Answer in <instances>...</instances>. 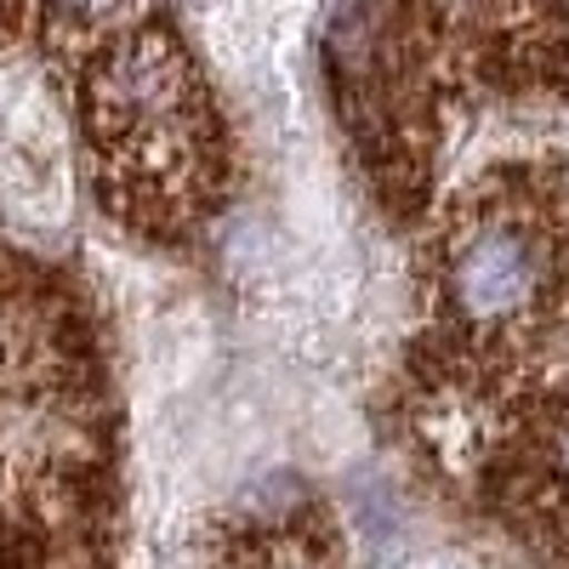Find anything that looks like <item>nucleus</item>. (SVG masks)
<instances>
[{
	"mask_svg": "<svg viewBox=\"0 0 569 569\" xmlns=\"http://www.w3.org/2000/svg\"><path fill=\"white\" fill-rule=\"evenodd\" d=\"M552 291V233L536 211L518 206H479L461 217L445 246V297L450 308L479 325L501 330L530 319Z\"/></svg>",
	"mask_w": 569,
	"mask_h": 569,
	"instance_id": "nucleus-1",
	"label": "nucleus"
},
{
	"mask_svg": "<svg viewBox=\"0 0 569 569\" xmlns=\"http://www.w3.org/2000/svg\"><path fill=\"white\" fill-rule=\"evenodd\" d=\"M126 0H52V23L63 29H103L120 18Z\"/></svg>",
	"mask_w": 569,
	"mask_h": 569,
	"instance_id": "nucleus-2",
	"label": "nucleus"
}]
</instances>
